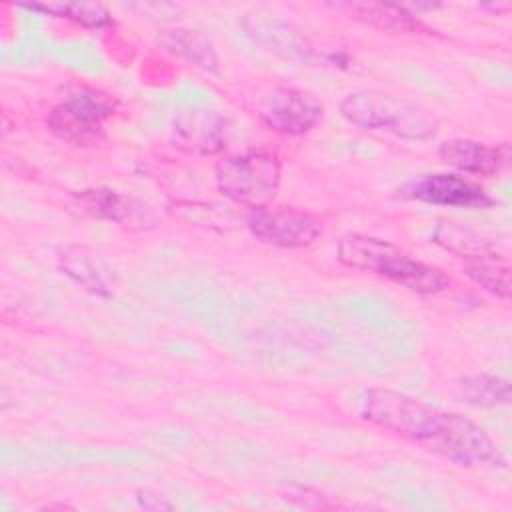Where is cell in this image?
I'll list each match as a JSON object with an SVG mask.
<instances>
[{"mask_svg": "<svg viewBox=\"0 0 512 512\" xmlns=\"http://www.w3.org/2000/svg\"><path fill=\"white\" fill-rule=\"evenodd\" d=\"M260 120L282 136H302L320 124L324 104L308 90L274 86L258 102Z\"/></svg>", "mask_w": 512, "mask_h": 512, "instance_id": "8992f818", "label": "cell"}, {"mask_svg": "<svg viewBox=\"0 0 512 512\" xmlns=\"http://www.w3.org/2000/svg\"><path fill=\"white\" fill-rule=\"evenodd\" d=\"M464 274L480 288L498 298L510 296V268L506 264H500L498 258L466 260Z\"/></svg>", "mask_w": 512, "mask_h": 512, "instance_id": "ac0fdd59", "label": "cell"}, {"mask_svg": "<svg viewBox=\"0 0 512 512\" xmlns=\"http://www.w3.org/2000/svg\"><path fill=\"white\" fill-rule=\"evenodd\" d=\"M26 8L76 22L84 28H104L112 24L110 12L106 10V6L98 2H48V4H28Z\"/></svg>", "mask_w": 512, "mask_h": 512, "instance_id": "2e32d148", "label": "cell"}, {"mask_svg": "<svg viewBox=\"0 0 512 512\" xmlns=\"http://www.w3.org/2000/svg\"><path fill=\"white\" fill-rule=\"evenodd\" d=\"M356 20L394 34H432L434 30L404 6L382 2H354L344 6Z\"/></svg>", "mask_w": 512, "mask_h": 512, "instance_id": "7c38bea8", "label": "cell"}, {"mask_svg": "<svg viewBox=\"0 0 512 512\" xmlns=\"http://www.w3.org/2000/svg\"><path fill=\"white\" fill-rule=\"evenodd\" d=\"M456 394L462 402L476 408H494L510 404V382L502 376L472 374L464 376L456 384Z\"/></svg>", "mask_w": 512, "mask_h": 512, "instance_id": "9a60e30c", "label": "cell"}, {"mask_svg": "<svg viewBox=\"0 0 512 512\" xmlns=\"http://www.w3.org/2000/svg\"><path fill=\"white\" fill-rule=\"evenodd\" d=\"M178 146L194 154H216L226 146V120L208 108L180 110L172 120Z\"/></svg>", "mask_w": 512, "mask_h": 512, "instance_id": "9c48e42d", "label": "cell"}, {"mask_svg": "<svg viewBox=\"0 0 512 512\" xmlns=\"http://www.w3.org/2000/svg\"><path fill=\"white\" fill-rule=\"evenodd\" d=\"M218 190L250 210L266 208L280 186V160L264 148L224 156L214 166Z\"/></svg>", "mask_w": 512, "mask_h": 512, "instance_id": "277c9868", "label": "cell"}, {"mask_svg": "<svg viewBox=\"0 0 512 512\" xmlns=\"http://www.w3.org/2000/svg\"><path fill=\"white\" fill-rule=\"evenodd\" d=\"M246 226L260 242L278 248H304L322 236V220L298 208L252 210Z\"/></svg>", "mask_w": 512, "mask_h": 512, "instance_id": "52a82bcc", "label": "cell"}, {"mask_svg": "<svg viewBox=\"0 0 512 512\" xmlns=\"http://www.w3.org/2000/svg\"><path fill=\"white\" fill-rule=\"evenodd\" d=\"M340 114L362 130L388 132L404 140H430L436 120L420 106L378 90H354L340 100Z\"/></svg>", "mask_w": 512, "mask_h": 512, "instance_id": "3957f363", "label": "cell"}, {"mask_svg": "<svg viewBox=\"0 0 512 512\" xmlns=\"http://www.w3.org/2000/svg\"><path fill=\"white\" fill-rule=\"evenodd\" d=\"M360 412L370 424L390 430L458 466H506L496 442L474 420L438 410L404 392L370 388Z\"/></svg>", "mask_w": 512, "mask_h": 512, "instance_id": "6da1fadb", "label": "cell"}, {"mask_svg": "<svg viewBox=\"0 0 512 512\" xmlns=\"http://www.w3.org/2000/svg\"><path fill=\"white\" fill-rule=\"evenodd\" d=\"M116 110V100L90 86H72L50 110V132L74 146H92L104 138V120Z\"/></svg>", "mask_w": 512, "mask_h": 512, "instance_id": "5b68a950", "label": "cell"}, {"mask_svg": "<svg viewBox=\"0 0 512 512\" xmlns=\"http://www.w3.org/2000/svg\"><path fill=\"white\" fill-rule=\"evenodd\" d=\"M438 156L464 174L494 176L508 162L510 152L506 144L490 146L472 138H448L438 146Z\"/></svg>", "mask_w": 512, "mask_h": 512, "instance_id": "30bf717a", "label": "cell"}, {"mask_svg": "<svg viewBox=\"0 0 512 512\" xmlns=\"http://www.w3.org/2000/svg\"><path fill=\"white\" fill-rule=\"evenodd\" d=\"M58 268L76 286L96 296H112V276L98 254L84 246H66L58 254Z\"/></svg>", "mask_w": 512, "mask_h": 512, "instance_id": "8fae6325", "label": "cell"}, {"mask_svg": "<svg viewBox=\"0 0 512 512\" xmlns=\"http://www.w3.org/2000/svg\"><path fill=\"white\" fill-rule=\"evenodd\" d=\"M404 192L414 200L436 206L488 208L494 202L480 184L456 174H424L412 180Z\"/></svg>", "mask_w": 512, "mask_h": 512, "instance_id": "ba28073f", "label": "cell"}, {"mask_svg": "<svg viewBox=\"0 0 512 512\" xmlns=\"http://www.w3.org/2000/svg\"><path fill=\"white\" fill-rule=\"evenodd\" d=\"M78 204L82 210L94 218L122 222L130 216V202L108 188H94V190H82L76 194Z\"/></svg>", "mask_w": 512, "mask_h": 512, "instance_id": "e0dca14e", "label": "cell"}, {"mask_svg": "<svg viewBox=\"0 0 512 512\" xmlns=\"http://www.w3.org/2000/svg\"><path fill=\"white\" fill-rule=\"evenodd\" d=\"M158 44L180 56L186 58L188 62H194L196 66L208 70V72H216L218 70V54L214 50V44L210 42V38L198 30H190V28H172V30H164L158 36Z\"/></svg>", "mask_w": 512, "mask_h": 512, "instance_id": "4fadbf2b", "label": "cell"}, {"mask_svg": "<svg viewBox=\"0 0 512 512\" xmlns=\"http://www.w3.org/2000/svg\"><path fill=\"white\" fill-rule=\"evenodd\" d=\"M136 500H138V504H140L142 508H146V510H168V508H172V504L166 502L162 496L150 494V492H140V494L136 496Z\"/></svg>", "mask_w": 512, "mask_h": 512, "instance_id": "d6986e66", "label": "cell"}, {"mask_svg": "<svg viewBox=\"0 0 512 512\" xmlns=\"http://www.w3.org/2000/svg\"><path fill=\"white\" fill-rule=\"evenodd\" d=\"M434 242L462 258L466 256L468 260L500 258L496 246L490 240H486L484 236H480L478 232H474L462 224L448 222V220H440L436 224Z\"/></svg>", "mask_w": 512, "mask_h": 512, "instance_id": "5bb4252c", "label": "cell"}, {"mask_svg": "<svg viewBox=\"0 0 512 512\" xmlns=\"http://www.w3.org/2000/svg\"><path fill=\"white\" fill-rule=\"evenodd\" d=\"M336 258L346 268L386 278L416 294H438L450 286V276L438 266L414 258L388 240L362 232L344 234L336 244Z\"/></svg>", "mask_w": 512, "mask_h": 512, "instance_id": "7a4b0ae2", "label": "cell"}]
</instances>
